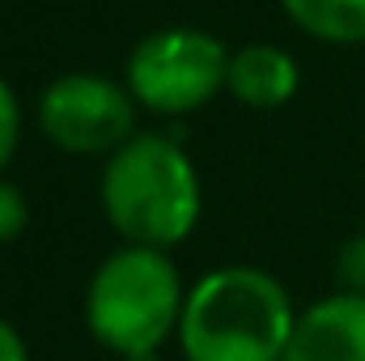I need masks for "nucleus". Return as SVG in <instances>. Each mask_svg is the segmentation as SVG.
I'll return each mask as SVG.
<instances>
[{"mask_svg": "<svg viewBox=\"0 0 365 361\" xmlns=\"http://www.w3.org/2000/svg\"><path fill=\"white\" fill-rule=\"evenodd\" d=\"M297 315L272 272L230 264L187 289L179 345L187 361H284Z\"/></svg>", "mask_w": 365, "mask_h": 361, "instance_id": "f257e3e1", "label": "nucleus"}, {"mask_svg": "<svg viewBox=\"0 0 365 361\" xmlns=\"http://www.w3.org/2000/svg\"><path fill=\"white\" fill-rule=\"evenodd\" d=\"M102 213L128 247H179L200 221V179L179 141L136 132L115 149L102 171Z\"/></svg>", "mask_w": 365, "mask_h": 361, "instance_id": "f03ea898", "label": "nucleus"}, {"mask_svg": "<svg viewBox=\"0 0 365 361\" xmlns=\"http://www.w3.org/2000/svg\"><path fill=\"white\" fill-rule=\"evenodd\" d=\"M182 276L166 251L119 247L90 276L86 323L93 340L119 357L158 353L182 323Z\"/></svg>", "mask_w": 365, "mask_h": 361, "instance_id": "7ed1b4c3", "label": "nucleus"}, {"mask_svg": "<svg viewBox=\"0 0 365 361\" xmlns=\"http://www.w3.org/2000/svg\"><path fill=\"white\" fill-rule=\"evenodd\" d=\"M225 73L230 51L221 47V39L191 26H175L136 43L128 60V90L136 106L153 115H187L212 102L217 90H225Z\"/></svg>", "mask_w": 365, "mask_h": 361, "instance_id": "20e7f679", "label": "nucleus"}, {"mask_svg": "<svg viewBox=\"0 0 365 361\" xmlns=\"http://www.w3.org/2000/svg\"><path fill=\"white\" fill-rule=\"evenodd\" d=\"M38 128L64 153H115L136 136V98L110 77L68 73L43 90Z\"/></svg>", "mask_w": 365, "mask_h": 361, "instance_id": "39448f33", "label": "nucleus"}, {"mask_svg": "<svg viewBox=\"0 0 365 361\" xmlns=\"http://www.w3.org/2000/svg\"><path fill=\"white\" fill-rule=\"evenodd\" d=\"M284 361H365V298L340 289L302 310Z\"/></svg>", "mask_w": 365, "mask_h": 361, "instance_id": "423d86ee", "label": "nucleus"}, {"mask_svg": "<svg viewBox=\"0 0 365 361\" xmlns=\"http://www.w3.org/2000/svg\"><path fill=\"white\" fill-rule=\"evenodd\" d=\"M225 90L242 106H255V111L284 106L297 93V64L289 51H280L272 43H251V47L230 56Z\"/></svg>", "mask_w": 365, "mask_h": 361, "instance_id": "0eeeda50", "label": "nucleus"}, {"mask_svg": "<svg viewBox=\"0 0 365 361\" xmlns=\"http://www.w3.org/2000/svg\"><path fill=\"white\" fill-rule=\"evenodd\" d=\"M293 26L323 43H361L365 39V0H280Z\"/></svg>", "mask_w": 365, "mask_h": 361, "instance_id": "6e6552de", "label": "nucleus"}, {"mask_svg": "<svg viewBox=\"0 0 365 361\" xmlns=\"http://www.w3.org/2000/svg\"><path fill=\"white\" fill-rule=\"evenodd\" d=\"M17 136H21V106H17L13 86L0 77V171L13 162V153H17Z\"/></svg>", "mask_w": 365, "mask_h": 361, "instance_id": "1a4fd4ad", "label": "nucleus"}, {"mask_svg": "<svg viewBox=\"0 0 365 361\" xmlns=\"http://www.w3.org/2000/svg\"><path fill=\"white\" fill-rule=\"evenodd\" d=\"M26 221H30V204H26V195H21L13 183L0 179V243H13V238L26 230Z\"/></svg>", "mask_w": 365, "mask_h": 361, "instance_id": "9d476101", "label": "nucleus"}, {"mask_svg": "<svg viewBox=\"0 0 365 361\" xmlns=\"http://www.w3.org/2000/svg\"><path fill=\"white\" fill-rule=\"evenodd\" d=\"M336 272H340V285H344V293H361V298H365V234L349 238V243L340 247Z\"/></svg>", "mask_w": 365, "mask_h": 361, "instance_id": "9b49d317", "label": "nucleus"}, {"mask_svg": "<svg viewBox=\"0 0 365 361\" xmlns=\"http://www.w3.org/2000/svg\"><path fill=\"white\" fill-rule=\"evenodd\" d=\"M0 361H30L26 357V340H21V332H17L9 319H0Z\"/></svg>", "mask_w": 365, "mask_h": 361, "instance_id": "f8f14e48", "label": "nucleus"}, {"mask_svg": "<svg viewBox=\"0 0 365 361\" xmlns=\"http://www.w3.org/2000/svg\"><path fill=\"white\" fill-rule=\"evenodd\" d=\"M123 361H162L158 353H140V357H123Z\"/></svg>", "mask_w": 365, "mask_h": 361, "instance_id": "ddd939ff", "label": "nucleus"}]
</instances>
